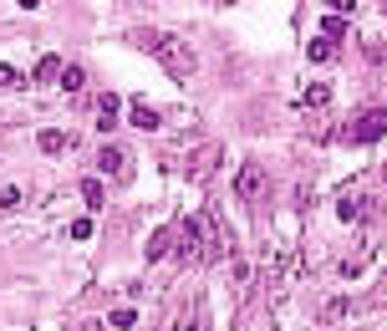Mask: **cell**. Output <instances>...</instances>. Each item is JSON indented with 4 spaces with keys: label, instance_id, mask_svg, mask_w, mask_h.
I'll list each match as a JSON object with an SVG mask.
<instances>
[{
    "label": "cell",
    "instance_id": "obj_25",
    "mask_svg": "<svg viewBox=\"0 0 387 331\" xmlns=\"http://www.w3.org/2000/svg\"><path fill=\"white\" fill-rule=\"evenodd\" d=\"M382 179H387V168H382Z\"/></svg>",
    "mask_w": 387,
    "mask_h": 331
},
{
    "label": "cell",
    "instance_id": "obj_17",
    "mask_svg": "<svg viewBox=\"0 0 387 331\" xmlns=\"http://www.w3.org/2000/svg\"><path fill=\"white\" fill-rule=\"evenodd\" d=\"M82 199H87L92 209H102V183H97V179H87V183H82Z\"/></svg>",
    "mask_w": 387,
    "mask_h": 331
},
{
    "label": "cell",
    "instance_id": "obj_20",
    "mask_svg": "<svg viewBox=\"0 0 387 331\" xmlns=\"http://www.w3.org/2000/svg\"><path fill=\"white\" fill-rule=\"evenodd\" d=\"M0 87H21V72H16V66H0Z\"/></svg>",
    "mask_w": 387,
    "mask_h": 331
},
{
    "label": "cell",
    "instance_id": "obj_13",
    "mask_svg": "<svg viewBox=\"0 0 387 331\" xmlns=\"http://www.w3.org/2000/svg\"><path fill=\"white\" fill-rule=\"evenodd\" d=\"M133 128H143V132H158V112H153L148 102H138V108H133Z\"/></svg>",
    "mask_w": 387,
    "mask_h": 331
},
{
    "label": "cell",
    "instance_id": "obj_1",
    "mask_svg": "<svg viewBox=\"0 0 387 331\" xmlns=\"http://www.w3.org/2000/svg\"><path fill=\"white\" fill-rule=\"evenodd\" d=\"M138 41H143V46L153 51V61H158L163 72L174 77V82H189V77H193V66H199L193 46L184 41V36H174V31H143Z\"/></svg>",
    "mask_w": 387,
    "mask_h": 331
},
{
    "label": "cell",
    "instance_id": "obj_2",
    "mask_svg": "<svg viewBox=\"0 0 387 331\" xmlns=\"http://www.w3.org/2000/svg\"><path fill=\"white\" fill-rule=\"evenodd\" d=\"M346 138H352V143H377V138H387V108L357 112L352 123H346Z\"/></svg>",
    "mask_w": 387,
    "mask_h": 331
},
{
    "label": "cell",
    "instance_id": "obj_8",
    "mask_svg": "<svg viewBox=\"0 0 387 331\" xmlns=\"http://www.w3.org/2000/svg\"><path fill=\"white\" fill-rule=\"evenodd\" d=\"M352 311H357L352 296H331L326 306H321V321H342V316H352Z\"/></svg>",
    "mask_w": 387,
    "mask_h": 331
},
{
    "label": "cell",
    "instance_id": "obj_18",
    "mask_svg": "<svg viewBox=\"0 0 387 331\" xmlns=\"http://www.w3.org/2000/svg\"><path fill=\"white\" fill-rule=\"evenodd\" d=\"M133 321H138V311H133V306H118V311H112V326H118V331H127Z\"/></svg>",
    "mask_w": 387,
    "mask_h": 331
},
{
    "label": "cell",
    "instance_id": "obj_15",
    "mask_svg": "<svg viewBox=\"0 0 387 331\" xmlns=\"http://www.w3.org/2000/svg\"><path fill=\"white\" fill-rule=\"evenodd\" d=\"M342 31H346V21H342V16H326V21H321V36H326V41H337Z\"/></svg>",
    "mask_w": 387,
    "mask_h": 331
},
{
    "label": "cell",
    "instance_id": "obj_6",
    "mask_svg": "<svg viewBox=\"0 0 387 331\" xmlns=\"http://www.w3.org/2000/svg\"><path fill=\"white\" fill-rule=\"evenodd\" d=\"M174 245H178V230H153V240H148V260H169V255H174Z\"/></svg>",
    "mask_w": 387,
    "mask_h": 331
},
{
    "label": "cell",
    "instance_id": "obj_5",
    "mask_svg": "<svg viewBox=\"0 0 387 331\" xmlns=\"http://www.w3.org/2000/svg\"><path fill=\"white\" fill-rule=\"evenodd\" d=\"M337 219H342V224H362V219H367V199H362V194H342V199H337Z\"/></svg>",
    "mask_w": 387,
    "mask_h": 331
},
{
    "label": "cell",
    "instance_id": "obj_7",
    "mask_svg": "<svg viewBox=\"0 0 387 331\" xmlns=\"http://www.w3.org/2000/svg\"><path fill=\"white\" fill-rule=\"evenodd\" d=\"M112 123H118V97L102 92V102H97V132H112Z\"/></svg>",
    "mask_w": 387,
    "mask_h": 331
},
{
    "label": "cell",
    "instance_id": "obj_22",
    "mask_svg": "<svg viewBox=\"0 0 387 331\" xmlns=\"http://www.w3.org/2000/svg\"><path fill=\"white\" fill-rule=\"evenodd\" d=\"M56 72H61V61H56V57H46L41 66H36V77H56Z\"/></svg>",
    "mask_w": 387,
    "mask_h": 331
},
{
    "label": "cell",
    "instance_id": "obj_4",
    "mask_svg": "<svg viewBox=\"0 0 387 331\" xmlns=\"http://www.w3.org/2000/svg\"><path fill=\"white\" fill-rule=\"evenodd\" d=\"M214 163H219V143H204V148L189 158V179H209Z\"/></svg>",
    "mask_w": 387,
    "mask_h": 331
},
{
    "label": "cell",
    "instance_id": "obj_21",
    "mask_svg": "<svg viewBox=\"0 0 387 331\" xmlns=\"http://www.w3.org/2000/svg\"><path fill=\"white\" fill-rule=\"evenodd\" d=\"M311 199H316L311 183H301V189H295V209H311Z\"/></svg>",
    "mask_w": 387,
    "mask_h": 331
},
{
    "label": "cell",
    "instance_id": "obj_3",
    "mask_svg": "<svg viewBox=\"0 0 387 331\" xmlns=\"http://www.w3.org/2000/svg\"><path fill=\"white\" fill-rule=\"evenodd\" d=\"M235 194L244 199V204H260V199L270 194V174H265L260 163H244L240 174H235Z\"/></svg>",
    "mask_w": 387,
    "mask_h": 331
},
{
    "label": "cell",
    "instance_id": "obj_23",
    "mask_svg": "<svg viewBox=\"0 0 387 331\" xmlns=\"http://www.w3.org/2000/svg\"><path fill=\"white\" fill-rule=\"evenodd\" d=\"M82 331H97V326H82Z\"/></svg>",
    "mask_w": 387,
    "mask_h": 331
},
{
    "label": "cell",
    "instance_id": "obj_14",
    "mask_svg": "<svg viewBox=\"0 0 387 331\" xmlns=\"http://www.w3.org/2000/svg\"><path fill=\"white\" fill-rule=\"evenodd\" d=\"M82 82H87V72H82V66H61V87H67V92H76Z\"/></svg>",
    "mask_w": 387,
    "mask_h": 331
},
{
    "label": "cell",
    "instance_id": "obj_9",
    "mask_svg": "<svg viewBox=\"0 0 387 331\" xmlns=\"http://www.w3.org/2000/svg\"><path fill=\"white\" fill-rule=\"evenodd\" d=\"M97 163H102V174H123V168H127V153H123V148H112V143H107Z\"/></svg>",
    "mask_w": 387,
    "mask_h": 331
},
{
    "label": "cell",
    "instance_id": "obj_11",
    "mask_svg": "<svg viewBox=\"0 0 387 331\" xmlns=\"http://www.w3.org/2000/svg\"><path fill=\"white\" fill-rule=\"evenodd\" d=\"M306 57H311V61H331V57H337V41H326V36H311Z\"/></svg>",
    "mask_w": 387,
    "mask_h": 331
},
{
    "label": "cell",
    "instance_id": "obj_10",
    "mask_svg": "<svg viewBox=\"0 0 387 331\" xmlns=\"http://www.w3.org/2000/svg\"><path fill=\"white\" fill-rule=\"evenodd\" d=\"M204 326H209V311H204V306H189V316H184L178 326H169V331H204Z\"/></svg>",
    "mask_w": 387,
    "mask_h": 331
},
{
    "label": "cell",
    "instance_id": "obj_12",
    "mask_svg": "<svg viewBox=\"0 0 387 331\" xmlns=\"http://www.w3.org/2000/svg\"><path fill=\"white\" fill-rule=\"evenodd\" d=\"M36 143H41V153H61V148H67L72 138H67V132H61V128H46V132H41V138H36Z\"/></svg>",
    "mask_w": 387,
    "mask_h": 331
},
{
    "label": "cell",
    "instance_id": "obj_24",
    "mask_svg": "<svg viewBox=\"0 0 387 331\" xmlns=\"http://www.w3.org/2000/svg\"><path fill=\"white\" fill-rule=\"evenodd\" d=\"M382 16H387V6H382Z\"/></svg>",
    "mask_w": 387,
    "mask_h": 331
},
{
    "label": "cell",
    "instance_id": "obj_16",
    "mask_svg": "<svg viewBox=\"0 0 387 331\" xmlns=\"http://www.w3.org/2000/svg\"><path fill=\"white\" fill-rule=\"evenodd\" d=\"M326 97H331V87H326V82H311V87H306V102H311V108H321Z\"/></svg>",
    "mask_w": 387,
    "mask_h": 331
},
{
    "label": "cell",
    "instance_id": "obj_19",
    "mask_svg": "<svg viewBox=\"0 0 387 331\" xmlns=\"http://www.w3.org/2000/svg\"><path fill=\"white\" fill-rule=\"evenodd\" d=\"M337 270H342V275H362V270H367V260H362V255H357V260H342Z\"/></svg>",
    "mask_w": 387,
    "mask_h": 331
}]
</instances>
